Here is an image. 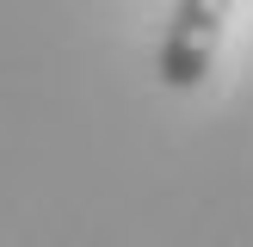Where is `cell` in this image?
Instances as JSON below:
<instances>
[{"mask_svg": "<svg viewBox=\"0 0 253 247\" xmlns=\"http://www.w3.org/2000/svg\"><path fill=\"white\" fill-rule=\"evenodd\" d=\"M229 6L235 0H179L173 6V25L161 37V81L173 93L198 86L216 62V43H222V25H229Z\"/></svg>", "mask_w": 253, "mask_h": 247, "instance_id": "1", "label": "cell"}]
</instances>
